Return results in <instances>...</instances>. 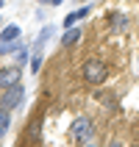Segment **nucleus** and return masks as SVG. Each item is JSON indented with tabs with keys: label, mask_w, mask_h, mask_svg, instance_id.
I'll list each match as a JSON object with an SVG mask.
<instances>
[{
	"label": "nucleus",
	"mask_w": 139,
	"mask_h": 147,
	"mask_svg": "<svg viewBox=\"0 0 139 147\" xmlns=\"http://www.w3.org/2000/svg\"><path fill=\"white\" fill-rule=\"evenodd\" d=\"M39 61H42L39 56H33V58H31V72H36V69H39Z\"/></svg>",
	"instance_id": "obj_12"
},
{
	"label": "nucleus",
	"mask_w": 139,
	"mask_h": 147,
	"mask_svg": "<svg viewBox=\"0 0 139 147\" xmlns=\"http://www.w3.org/2000/svg\"><path fill=\"white\" fill-rule=\"evenodd\" d=\"M73 139L75 142H86L92 136V119H86V117H78V119H75L73 122Z\"/></svg>",
	"instance_id": "obj_3"
},
{
	"label": "nucleus",
	"mask_w": 139,
	"mask_h": 147,
	"mask_svg": "<svg viewBox=\"0 0 139 147\" xmlns=\"http://www.w3.org/2000/svg\"><path fill=\"white\" fill-rule=\"evenodd\" d=\"M45 3H53V6H58V3H61V0H45Z\"/></svg>",
	"instance_id": "obj_13"
},
{
	"label": "nucleus",
	"mask_w": 139,
	"mask_h": 147,
	"mask_svg": "<svg viewBox=\"0 0 139 147\" xmlns=\"http://www.w3.org/2000/svg\"><path fill=\"white\" fill-rule=\"evenodd\" d=\"M125 25H128L125 14H114V28H125Z\"/></svg>",
	"instance_id": "obj_10"
},
{
	"label": "nucleus",
	"mask_w": 139,
	"mask_h": 147,
	"mask_svg": "<svg viewBox=\"0 0 139 147\" xmlns=\"http://www.w3.org/2000/svg\"><path fill=\"white\" fill-rule=\"evenodd\" d=\"M17 36H20V28H17V25H8V28H3V33H0V39L6 42V45H8V42H14Z\"/></svg>",
	"instance_id": "obj_6"
},
{
	"label": "nucleus",
	"mask_w": 139,
	"mask_h": 147,
	"mask_svg": "<svg viewBox=\"0 0 139 147\" xmlns=\"http://www.w3.org/2000/svg\"><path fill=\"white\" fill-rule=\"evenodd\" d=\"M78 39H81V31H78V28H75V31L70 28V31L64 33V39H61V45H75Z\"/></svg>",
	"instance_id": "obj_8"
},
{
	"label": "nucleus",
	"mask_w": 139,
	"mask_h": 147,
	"mask_svg": "<svg viewBox=\"0 0 139 147\" xmlns=\"http://www.w3.org/2000/svg\"><path fill=\"white\" fill-rule=\"evenodd\" d=\"M22 103V86L17 83V86H8V89H3V97H0V108H17Z\"/></svg>",
	"instance_id": "obj_2"
},
{
	"label": "nucleus",
	"mask_w": 139,
	"mask_h": 147,
	"mask_svg": "<svg viewBox=\"0 0 139 147\" xmlns=\"http://www.w3.org/2000/svg\"><path fill=\"white\" fill-rule=\"evenodd\" d=\"M17 83H20V64L0 69V89H8V86H17Z\"/></svg>",
	"instance_id": "obj_4"
},
{
	"label": "nucleus",
	"mask_w": 139,
	"mask_h": 147,
	"mask_svg": "<svg viewBox=\"0 0 139 147\" xmlns=\"http://www.w3.org/2000/svg\"><path fill=\"white\" fill-rule=\"evenodd\" d=\"M8 125H11V117H8V108H0V136L8 131Z\"/></svg>",
	"instance_id": "obj_7"
},
{
	"label": "nucleus",
	"mask_w": 139,
	"mask_h": 147,
	"mask_svg": "<svg viewBox=\"0 0 139 147\" xmlns=\"http://www.w3.org/2000/svg\"><path fill=\"white\" fill-rule=\"evenodd\" d=\"M42 3H45V0H42Z\"/></svg>",
	"instance_id": "obj_14"
},
{
	"label": "nucleus",
	"mask_w": 139,
	"mask_h": 147,
	"mask_svg": "<svg viewBox=\"0 0 139 147\" xmlns=\"http://www.w3.org/2000/svg\"><path fill=\"white\" fill-rule=\"evenodd\" d=\"M83 78H86V83H103L106 81V64L103 61H98V58H89L86 64H83Z\"/></svg>",
	"instance_id": "obj_1"
},
{
	"label": "nucleus",
	"mask_w": 139,
	"mask_h": 147,
	"mask_svg": "<svg viewBox=\"0 0 139 147\" xmlns=\"http://www.w3.org/2000/svg\"><path fill=\"white\" fill-rule=\"evenodd\" d=\"M50 33H53V28H42V33H39V39H36V50L42 47V45H45V42H47V36Z\"/></svg>",
	"instance_id": "obj_9"
},
{
	"label": "nucleus",
	"mask_w": 139,
	"mask_h": 147,
	"mask_svg": "<svg viewBox=\"0 0 139 147\" xmlns=\"http://www.w3.org/2000/svg\"><path fill=\"white\" fill-rule=\"evenodd\" d=\"M25 61H28V53L20 50V53H17V64H25Z\"/></svg>",
	"instance_id": "obj_11"
},
{
	"label": "nucleus",
	"mask_w": 139,
	"mask_h": 147,
	"mask_svg": "<svg viewBox=\"0 0 139 147\" xmlns=\"http://www.w3.org/2000/svg\"><path fill=\"white\" fill-rule=\"evenodd\" d=\"M86 14H89V8H86V6H83V8H78V11H73L70 17H64V25H67V28H73V25H75V20H83Z\"/></svg>",
	"instance_id": "obj_5"
}]
</instances>
